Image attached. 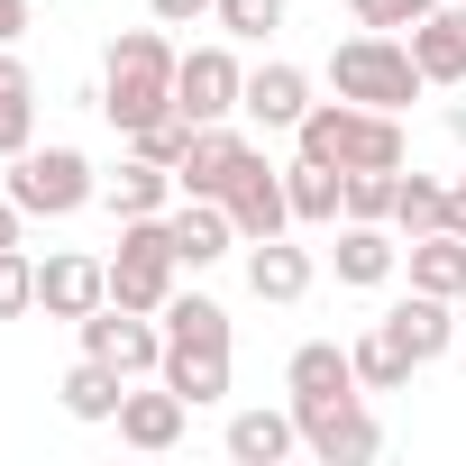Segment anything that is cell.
<instances>
[{"label": "cell", "mask_w": 466, "mask_h": 466, "mask_svg": "<svg viewBox=\"0 0 466 466\" xmlns=\"http://www.w3.org/2000/svg\"><path fill=\"white\" fill-rule=\"evenodd\" d=\"M174 65H183V46H174L165 28H128V37H110V56H101V110H110L119 137H137L147 119L174 110Z\"/></svg>", "instance_id": "obj_1"}, {"label": "cell", "mask_w": 466, "mask_h": 466, "mask_svg": "<svg viewBox=\"0 0 466 466\" xmlns=\"http://www.w3.org/2000/svg\"><path fill=\"white\" fill-rule=\"evenodd\" d=\"M293 147L311 165H339V174H393L402 165V119L393 110H366V101H311Z\"/></svg>", "instance_id": "obj_2"}, {"label": "cell", "mask_w": 466, "mask_h": 466, "mask_svg": "<svg viewBox=\"0 0 466 466\" xmlns=\"http://www.w3.org/2000/svg\"><path fill=\"white\" fill-rule=\"evenodd\" d=\"M329 92L339 101H366V110H411L430 92V74L411 65V37H384V28H357L348 46H329Z\"/></svg>", "instance_id": "obj_3"}, {"label": "cell", "mask_w": 466, "mask_h": 466, "mask_svg": "<svg viewBox=\"0 0 466 466\" xmlns=\"http://www.w3.org/2000/svg\"><path fill=\"white\" fill-rule=\"evenodd\" d=\"M10 192L28 219H74L83 201H101V174H92V156L83 147H19L10 156Z\"/></svg>", "instance_id": "obj_4"}, {"label": "cell", "mask_w": 466, "mask_h": 466, "mask_svg": "<svg viewBox=\"0 0 466 466\" xmlns=\"http://www.w3.org/2000/svg\"><path fill=\"white\" fill-rule=\"evenodd\" d=\"M174 275H183V257H174V228H165V210H156V219H119L110 302H119V311H165V302H174Z\"/></svg>", "instance_id": "obj_5"}, {"label": "cell", "mask_w": 466, "mask_h": 466, "mask_svg": "<svg viewBox=\"0 0 466 466\" xmlns=\"http://www.w3.org/2000/svg\"><path fill=\"white\" fill-rule=\"evenodd\" d=\"M293 420H302V448L320 466H366L384 448L375 411H366V384H339V393H293Z\"/></svg>", "instance_id": "obj_6"}, {"label": "cell", "mask_w": 466, "mask_h": 466, "mask_svg": "<svg viewBox=\"0 0 466 466\" xmlns=\"http://www.w3.org/2000/svg\"><path fill=\"white\" fill-rule=\"evenodd\" d=\"M74 329H83V357H101L110 375H156V366H165V320H156V311L101 302V311H83Z\"/></svg>", "instance_id": "obj_7"}, {"label": "cell", "mask_w": 466, "mask_h": 466, "mask_svg": "<svg viewBox=\"0 0 466 466\" xmlns=\"http://www.w3.org/2000/svg\"><path fill=\"white\" fill-rule=\"evenodd\" d=\"M238 101H248V65H238V56H228V46H183V65H174V110H183L192 128L238 119Z\"/></svg>", "instance_id": "obj_8"}, {"label": "cell", "mask_w": 466, "mask_h": 466, "mask_svg": "<svg viewBox=\"0 0 466 466\" xmlns=\"http://www.w3.org/2000/svg\"><path fill=\"white\" fill-rule=\"evenodd\" d=\"M228 219H238V238L257 248V238H284V228H293V192H284V165H266L257 147L238 156V174H228Z\"/></svg>", "instance_id": "obj_9"}, {"label": "cell", "mask_w": 466, "mask_h": 466, "mask_svg": "<svg viewBox=\"0 0 466 466\" xmlns=\"http://www.w3.org/2000/svg\"><path fill=\"white\" fill-rule=\"evenodd\" d=\"M165 228H174V257L201 275V266H219L228 248H248L238 238V219H228V201H201V192H183L174 210H165Z\"/></svg>", "instance_id": "obj_10"}, {"label": "cell", "mask_w": 466, "mask_h": 466, "mask_svg": "<svg viewBox=\"0 0 466 466\" xmlns=\"http://www.w3.org/2000/svg\"><path fill=\"white\" fill-rule=\"evenodd\" d=\"M110 302V257H46L37 266V311L46 320H83Z\"/></svg>", "instance_id": "obj_11"}, {"label": "cell", "mask_w": 466, "mask_h": 466, "mask_svg": "<svg viewBox=\"0 0 466 466\" xmlns=\"http://www.w3.org/2000/svg\"><path fill=\"white\" fill-rule=\"evenodd\" d=\"M238 156H248V137L228 128V119L192 128V147H183V165H174V192H201V201H219V192H228V174H238Z\"/></svg>", "instance_id": "obj_12"}, {"label": "cell", "mask_w": 466, "mask_h": 466, "mask_svg": "<svg viewBox=\"0 0 466 466\" xmlns=\"http://www.w3.org/2000/svg\"><path fill=\"white\" fill-rule=\"evenodd\" d=\"M384 329H393V339H402V348H411L420 366H439V357L457 348V320H448V293H420V284H411V293H402V302L384 311Z\"/></svg>", "instance_id": "obj_13"}, {"label": "cell", "mask_w": 466, "mask_h": 466, "mask_svg": "<svg viewBox=\"0 0 466 466\" xmlns=\"http://www.w3.org/2000/svg\"><path fill=\"white\" fill-rule=\"evenodd\" d=\"M183 420H192V402H183L174 384H156V393H128V402H119V439H128L137 457H165V448L183 439Z\"/></svg>", "instance_id": "obj_14"}, {"label": "cell", "mask_w": 466, "mask_h": 466, "mask_svg": "<svg viewBox=\"0 0 466 466\" xmlns=\"http://www.w3.org/2000/svg\"><path fill=\"white\" fill-rule=\"evenodd\" d=\"M238 110H248L257 128H302V110H311V74H302V65H257Z\"/></svg>", "instance_id": "obj_15"}, {"label": "cell", "mask_w": 466, "mask_h": 466, "mask_svg": "<svg viewBox=\"0 0 466 466\" xmlns=\"http://www.w3.org/2000/svg\"><path fill=\"white\" fill-rule=\"evenodd\" d=\"M393 266H402V238H393L384 219H348V228H339V284L375 293V284H384Z\"/></svg>", "instance_id": "obj_16"}, {"label": "cell", "mask_w": 466, "mask_h": 466, "mask_svg": "<svg viewBox=\"0 0 466 466\" xmlns=\"http://www.w3.org/2000/svg\"><path fill=\"white\" fill-rule=\"evenodd\" d=\"M411 65L430 83H466V10H457V0H439V10L411 28Z\"/></svg>", "instance_id": "obj_17"}, {"label": "cell", "mask_w": 466, "mask_h": 466, "mask_svg": "<svg viewBox=\"0 0 466 466\" xmlns=\"http://www.w3.org/2000/svg\"><path fill=\"white\" fill-rule=\"evenodd\" d=\"M248 293H257V302H302V293H311V257H302L293 238H257V248H248Z\"/></svg>", "instance_id": "obj_18"}, {"label": "cell", "mask_w": 466, "mask_h": 466, "mask_svg": "<svg viewBox=\"0 0 466 466\" xmlns=\"http://www.w3.org/2000/svg\"><path fill=\"white\" fill-rule=\"evenodd\" d=\"M293 448H302L293 411H238V420H228V457H238V466H284Z\"/></svg>", "instance_id": "obj_19"}, {"label": "cell", "mask_w": 466, "mask_h": 466, "mask_svg": "<svg viewBox=\"0 0 466 466\" xmlns=\"http://www.w3.org/2000/svg\"><path fill=\"white\" fill-rule=\"evenodd\" d=\"M402 266H411V284L420 293H466V238L457 228H430V238H402Z\"/></svg>", "instance_id": "obj_20"}, {"label": "cell", "mask_w": 466, "mask_h": 466, "mask_svg": "<svg viewBox=\"0 0 466 466\" xmlns=\"http://www.w3.org/2000/svg\"><path fill=\"white\" fill-rule=\"evenodd\" d=\"M19 147H37V74L0 46V165H10Z\"/></svg>", "instance_id": "obj_21"}, {"label": "cell", "mask_w": 466, "mask_h": 466, "mask_svg": "<svg viewBox=\"0 0 466 466\" xmlns=\"http://www.w3.org/2000/svg\"><path fill=\"white\" fill-rule=\"evenodd\" d=\"M284 192H293V219H302V228H329V219L348 210V174H339V165H311V156L284 165Z\"/></svg>", "instance_id": "obj_22"}, {"label": "cell", "mask_w": 466, "mask_h": 466, "mask_svg": "<svg viewBox=\"0 0 466 466\" xmlns=\"http://www.w3.org/2000/svg\"><path fill=\"white\" fill-rule=\"evenodd\" d=\"M192 411L201 402H228V348H165V366H156Z\"/></svg>", "instance_id": "obj_23"}, {"label": "cell", "mask_w": 466, "mask_h": 466, "mask_svg": "<svg viewBox=\"0 0 466 466\" xmlns=\"http://www.w3.org/2000/svg\"><path fill=\"white\" fill-rule=\"evenodd\" d=\"M101 201H110L119 219H156V210L174 201V174H165V165H147V156H128V165L101 183Z\"/></svg>", "instance_id": "obj_24"}, {"label": "cell", "mask_w": 466, "mask_h": 466, "mask_svg": "<svg viewBox=\"0 0 466 466\" xmlns=\"http://www.w3.org/2000/svg\"><path fill=\"white\" fill-rule=\"evenodd\" d=\"M348 357H357V384H366V393H402V384L420 375V357H411V348H402V339H393L384 320H375V329H366V339H357Z\"/></svg>", "instance_id": "obj_25"}, {"label": "cell", "mask_w": 466, "mask_h": 466, "mask_svg": "<svg viewBox=\"0 0 466 466\" xmlns=\"http://www.w3.org/2000/svg\"><path fill=\"white\" fill-rule=\"evenodd\" d=\"M156 320H165V348H228V311L210 293H174Z\"/></svg>", "instance_id": "obj_26"}, {"label": "cell", "mask_w": 466, "mask_h": 466, "mask_svg": "<svg viewBox=\"0 0 466 466\" xmlns=\"http://www.w3.org/2000/svg\"><path fill=\"white\" fill-rule=\"evenodd\" d=\"M339 384H357V357L339 339H302L293 366H284V393H339Z\"/></svg>", "instance_id": "obj_27"}, {"label": "cell", "mask_w": 466, "mask_h": 466, "mask_svg": "<svg viewBox=\"0 0 466 466\" xmlns=\"http://www.w3.org/2000/svg\"><path fill=\"white\" fill-rule=\"evenodd\" d=\"M56 393H65V411H74V420H119V402H128V375H110L101 357H83V366H74Z\"/></svg>", "instance_id": "obj_28"}, {"label": "cell", "mask_w": 466, "mask_h": 466, "mask_svg": "<svg viewBox=\"0 0 466 466\" xmlns=\"http://www.w3.org/2000/svg\"><path fill=\"white\" fill-rule=\"evenodd\" d=\"M393 228H402V238L448 228V183H439V174H402V183H393Z\"/></svg>", "instance_id": "obj_29"}, {"label": "cell", "mask_w": 466, "mask_h": 466, "mask_svg": "<svg viewBox=\"0 0 466 466\" xmlns=\"http://www.w3.org/2000/svg\"><path fill=\"white\" fill-rule=\"evenodd\" d=\"M183 147H192V119H183V110H165V119H147V128L128 137V156H147V165H165V174L183 165Z\"/></svg>", "instance_id": "obj_30"}, {"label": "cell", "mask_w": 466, "mask_h": 466, "mask_svg": "<svg viewBox=\"0 0 466 466\" xmlns=\"http://www.w3.org/2000/svg\"><path fill=\"white\" fill-rule=\"evenodd\" d=\"M228 37H248V46H266L275 28H284V0H219V10H210Z\"/></svg>", "instance_id": "obj_31"}, {"label": "cell", "mask_w": 466, "mask_h": 466, "mask_svg": "<svg viewBox=\"0 0 466 466\" xmlns=\"http://www.w3.org/2000/svg\"><path fill=\"white\" fill-rule=\"evenodd\" d=\"M348 10H357V28H384V37H411L430 10H439V0H348Z\"/></svg>", "instance_id": "obj_32"}, {"label": "cell", "mask_w": 466, "mask_h": 466, "mask_svg": "<svg viewBox=\"0 0 466 466\" xmlns=\"http://www.w3.org/2000/svg\"><path fill=\"white\" fill-rule=\"evenodd\" d=\"M19 311H37V266L28 248H0V320H19Z\"/></svg>", "instance_id": "obj_33"}, {"label": "cell", "mask_w": 466, "mask_h": 466, "mask_svg": "<svg viewBox=\"0 0 466 466\" xmlns=\"http://www.w3.org/2000/svg\"><path fill=\"white\" fill-rule=\"evenodd\" d=\"M393 183H402V165L393 174H348V219H393Z\"/></svg>", "instance_id": "obj_34"}, {"label": "cell", "mask_w": 466, "mask_h": 466, "mask_svg": "<svg viewBox=\"0 0 466 466\" xmlns=\"http://www.w3.org/2000/svg\"><path fill=\"white\" fill-rule=\"evenodd\" d=\"M210 10H219V0H147L156 28H192V19H210Z\"/></svg>", "instance_id": "obj_35"}, {"label": "cell", "mask_w": 466, "mask_h": 466, "mask_svg": "<svg viewBox=\"0 0 466 466\" xmlns=\"http://www.w3.org/2000/svg\"><path fill=\"white\" fill-rule=\"evenodd\" d=\"M19 238H28V210H19L10 192H0V248H19Z\"/></svg>", "instance_id": "obj_36"}, {"label": "cell", "mask_w": 466, "mask_h": 466, "mask_svg": "<svg viewBox=\"0 0 466 466\" xmlns=\"http://www.w3.org/2000/svg\"><path fill=\"white\" fill-rule=\"evenodd\" d=\"M448 228L466 238V165H457V183H448Z\"/></svg>", "instance_id": "obj_37"}, {"label": "cell", "mask_w": 466, "mask_h": 466, "mask_svg": "<svg viewBox=\"0 0 466 466\" xmlns=\"http://www.w3.org/2000/svg\"><path fill=\"white\" fill-rule=\"evenodd\" d=\"M19 28H28V0H0V46H10Z\"/></svg>", "instance_id": "obj_38"}, {"label": "cell", "mask_w": 466, "mask_h": 466, "mask_svg": "<svg viewBox=\"0 0 466 466\" xmlns=\"http://www.w3.org/2000/svg\"><path fill=\"white\" fill-rule=\"evenodd\" d=\"M457 366H466V339H457Z\"/></svg>", "instance_id": "obj_39"}]
</instances>
